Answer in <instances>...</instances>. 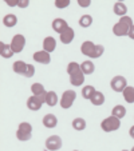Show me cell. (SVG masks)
I'll return each mask as SVG.
<instances>
[{
	"label": "cell",
	"instance_id": "24",
	"mask_svg": "<svg viewBox=\"0 0 134 151\" xmlns=\"http://www.w3.org/2000/svg\"><path fill=\"white\" fill-rule=\"evenodd\" d=\"M93 106H102L105 103V95L101 91H95V94L93 95V98L90 99Z\"/></svg>",
	"mask_w": 134,
	"mask_h": 151
},
{
	"label": "cell",
	"instance_id": "28",
	"mask_svg": "<svg viewBox=\"0 0 134 151\" xmlns=\"http://www.w3.org/2000/svg\"><path fill=\"white\" fill-rule=\"evenodd\" d=\"M91 23H93L91 15H83L79 19V26L83 27V28H88V27L91 26Z\"/></svg>",
	"mask_w": 134,
	"mask_h": 151
},
{
	"label": "cell",
	"instance_id": "35",
	"mask_svg": "<svg viewBox=\"0 0 134 151\" xmlns=\"http://www.w3.org/2000/svg\"><path fill=\"white\" fill-rule=\"evenodd\" d=\"M6 3H7V6H9V7H17L19 1H16V0H7Z\"/></svg>",
	"mask_w": 134,
	"mask_h": 151
},
{
	"label": "cell",
	"instance_id": "11",
	"mask_svg": "<svg viewBox=\"0 0 134 151\" xmlns=\"http://www.w3.org/2000/svg\"><path fill=\"white\" fill-rule=\"evenodd\" d=\"M69 28V24H67V22H66L64 19H62V17H56V19H54V22H52V29H54L55 32H58V34H62L64 29Z\"/></svg>",
	"mask_w": 134,
	"mask_h": 151
},
{
	"label": "cell",
	"instance_id": "2",
	"mask_svg": "<svg viewBox=\"0 0 134 151\" xmlns=\"http://www.w3.org/2000/svg\"><path fill=\"white\" fill-rule=\"evenodd\" d=\"M120 127H121V119L113 116V115L107 116L106 119H103L102 122H101V128H102L105 132L117 131V130H120Z\"/></svg>",
	"mask_w": 134,
	"mask_h": 151
},
{
	"label": "cell",
	"instance_id": "21",
	"mask_svg": "<svg viewBox=\"0 0 134 151\" xmlns=\"http://www.w3.org/2000/svg\"><path fill=\"white\" fill-rule=\"evenodd\" d=\"M80 70H82V72L85 75H90L95 71V66L91 60H86V62H83L80 64Z\"/></svg>",
	"mask_w": 134,
	"mask_h": 151
},
{
	"label": "cell",
	"instance_id": "39",
	"mask_svg": "<svg viewBox=\"0 0 134 151\" xmlns=\"http://www.w3.org/2000/svg\"><path fill=\"white\" fill-rule=\"evenodd\" d=\"M74 151H79V150H74Z\"/></svg>",
	"mask_w": 134,
	"mask_h": 151
},
{
	"label": "cell",
	"instance_id": "20",
	"mask_svg": "<svg viewBox=\"0 0 134 151\" xmlns=\"http://www.w3.org/2000/svg\"><path fill=\"white\" fill-rule=\"evenodd\" d=\"M113 9H114V14L121 17L126 16V12H127V7H126V4L123 1H117L114 4V8Z\"/></svg>",
	"mask_w": 134,
	"mask_h": 151
},
{
	"label": "cell",
	"instance_id": "18",
	"mask_svg": "<svg viewBox=\"0 0 134 151\" xmlns=\"http://www.w3.org/2000/svg\"><path fill=\"white\" fill-rule=\"evenodd\" d=\"M83 82H85V74H83L82 71H79V72H77V74L70 76V83H71L72 86H75V87L82 86Z\"/></svg>",
	"mask_w": 134,
	"mask_h": 151
},
{
	"label": "cell",
	"instance_id": "34",
	"mask_svg": "<svg viewBox=\"0 0 134 151\" xmlns=\"http://www.w3.org/2000/svg\"><path fill=\"white\" fill-rule=\"evenodd\" d=\"M28 4H30L28 0H19L17 7H19V8H27V7H28Z\"/></svg>",
	"mask_w": 134,
	"mask_h": 151
},
{
	"label": "cell",
	"instance_id": "3",
	"mask_svg": "<svg viewBox=\"0 0 134 151\" xmlns=\"http://www.w3.org/2000/svg\"><path fill=\"white\" fill-rule=\"evenodd\" d=\"M16 138L22 142H27L32 138V126L28 122H22L16 130Z\"/></svg>",
	"mask_w": 134,
	"mask_h": 151
},
{
	"label": "cell",
	"instance_id": "26",
	"mask_svg": "<svg viewBox=\"0 0 134 151\" xmlns=\"http://www.w3.org/2000/svg\"><path fill=\"white\" fill-rule=\"evenodd\" d=\"M95 87H93V86H86V87H83V90H82V96L85 98V99H91L93 98V95L95 94Z\"/></svg>",
	"mask_w": 134,
	"mask_h": 151
},
{
	"label": "cell",
	"instance_id": "30",
	"mask_svg": "<svg viewBox=\"0 0 134 151\" xmlns=\"http://www.w3.org/2000/svg\"><path fill=\"white\" fill-rule=\"evenodd\" d=\"M70 6V0H55V7L59 9L67 8Z\"/></svg>",
	"mask_w": 134,
	"mask_h": 151
},
{
	"label": "cell",
	"instance_id": "19",
	"mask_svg": "<svg viewBox=\"0 0 134 151\" xmlns=\"http://www.w3.org/2000/svg\"><path fill=\"white\" fill-rule=\"evenodd\" d=\"M59 102V98H58L56 92L55 91H47V95H46V104L50 106V107H54V106L58 104Z\"/></svg>",
	"mask_w": 134,
	"mask_h": 151
},
{
	"label": "cell",
	"instance_id": "37",
	"mask_svg": "<svg viewBox=\"0 0 134 151\" xmlns=\"http://www.w3.org/2000/svg\"><path fill=\"white\" fill-rule=\"evenodd\" d=\"M129 134H130V137L134 139V126H131L130 130H129Z\"/></svg>",
	"mask_w": 134,
	"mask_h": 151
},
{
	"label": "cell",
	"instance_id": "6",
	"mask_svg": "<svg viewBox=\"0 0 134 151\" xmlns=\"http://www.w3.org/2000/svg\"><path fill=\"white\" fill-rule=\"evenodd\" d=\"M24 46H26V37L23 36V35H15L14 37H12L11 40V48L12 51L15 52V54H19V52H22L24 50Z\"/></svg>",
	"mask_w": 134,
	"mask_h": 151
},
{
	"label": "cell",
	"instance_id": "32",
	"mask_svg": "<svg viewBox=\"0 0 134 151\" xmlns=\"http://www.w3.org/2000/svg\"><path fill=\"white\" fill-rule=\"evenodd\" d=\"M78 6L82 8H87L91 6V0H78Z\"/></svg>",
	"mask_w": 134,
	"mask_h": 151
},
{
	"label": "cell",
	"instance_id": "15",
	"mask_svg": "<svg viewBox=\"0 0 134 151\" xmlns=\"http://www.w3.org/2000/svg\"><path fill=\"white\" fill-rule=\"evenodd\" d=\"M55 48H56V40H55V37L47 36L46 39L43 40V50L46 52L51 54V52L55 51Z\"/></svg>",
	"mask_w": 134,
	"mask_h": 151
},
{
	"label": "cell",
	"instance_id": "1",
	"mask_svg": "<svg viewBox=\"0 0 134 151\" xmlns=\"http://www.w3.org/2000/svg\"><path fill=\"white\" fill-rule=\"evenodd\" d=\"M131 26H133V19L126 15V16L121 17L118 23H115V26L113 27V34L115 36H126L129 35Z\"/></svg>",
	"mask_w": 134,
	"mask_h": 151
},
{
	"label": "cell",
	"instance_id": "16",
	"mask_svg": "<svg viewBox=\"0 0 134 151\" xmlns=\"http://www.w3.org/2000/svg\"><path fill=\"white\" fill-rule=\"evenodd\" d=\"M43 126L46 128H55L58 126V119L54 114H47L43 116Z\"/></svg>",
	"mask_w": 134,
	"mask_h": 151
},
{
	"label": "cell",
	"instance_id": "7",
	"mask_svg": "<svg viewBox=\"0 0 134 151\" xmlns=\"http://www.w3.org/2000/svg\"><path fill=\"white\" fill-rule=\"evenodd\" d=\"M63 146V142H62V138L59 135H51L46 139V148L49 151H56V150H60Z\"/></svg>",
	"mask_w": 134,
	"mask_h": 151
},
{
	"label": "cell",
	"instance_id": "10",
	"mask_svg": "<svg viewBox=\"0 0 134 151\" xmlns=\"http://www.w3.org/2000/svg\"><path fill=\"white\" fill-rule=\"evenodd\" d=\"M32 56H34L35 62L40 63V64H50V62H51V55H50L49 52H46L44 50H42V51H36Z\"/></svg>",
	"mask_w": 134,
	"mask_h": 151
},
{
	"label": "cell",
	"instance_id": "38",
	"mask_svg": "<svg viewBox=\"0 0 134 151\" xmlns=\"http://www.w3.org/2000/svg\"><path fill=\"white\" fill-rule=\"evenodd\" d=\"M130 151H134V147H133V148H131V150H130Z\"/></svg>",
	"mask_w": 134,
	"mask_h": 151
},
{
	"label": "cell",
	"instance_id": "31",
	"mask_svg": "<svg viewBox=\"0 0 134 151\" xmlns=\"http://www.w3.org/2000/svg\"><path fill=\"white\" fill-rule=\"evenodd\" d=\"M103 52H105V48H103V46H101V44H97V50H95L94 59H98V58H101L103 55Z\"/></svg>",
	"mask_w": 134,
	"mask_h": 151
},
{
	"label": "cell",
	"instance_id": "8",
	"mask_svg": "<svg viewBox=\"0 0 134 151\" xmlns=\"http://www.w3.org/2000/svg\"><path fill=\"white\" fill-rule=\"evenodd\" d=\"M95 50H97V44H94V43L90 42V40L83 42L82 46H80L82 54L86 55V56H88V58H93V59H94V56H95Z\"/></svg>",
	"mask_w": 134,
	"mask_h": 151
},
{
	"label": "cell",
	"instance_id": "12",
	"mask_svg": "<svg viewBox=\"0 0 134 151\" xmlns=\"http://www.w3.org/2000/svg\"><path fill=\"white\" fill-rule=\"evenodd\" d=\"M27 68H28V64L23 60H16V62L12 64V70H14L15 74L17 75H23L26 76V72H27Z\"/></svg>",
	"mask_w": 134,
	"mask_h": 151
},
{
	"label": "cell",
	"instance_id": "9",
	"mask_svg": "<svg viewBox=\"0 0 134 151\" xmlns=\"http://www.w3.org/2000/svg\"><path fill=\"white\" fill-rule=\"evenodd\" d=\"M31 92L34 96H38L43 103L46 102V95H47V91L44 88V86L42 83H34L31 86Z\"/></svg>",
	"mask_w": 134,
	"mask_h": 151
},
{
	"label": "cell",
	"instance_id": "13",
	"mask_svg": "<svg viewBox=\"0 0 134 151\" xmlns=\"http://www.w3.org/2000/svg\"><path fill=\"white\" fill-rule=\"evenodd\" d=\"M43 106V102L39 99L38 96H30L28 99H27V107H28V110H31V111H38V110L42 109Z\"/></svg>",
	"mask_w": 134,
	"mask_h": 151
},
{
	"label": "cell",
	"instance_id": "4",
	"mask_svg": "<svg viewBox=\"0 0 134 151\" xmlns=\"http://www.w3.org/2000/svg\"><path fill=\"white\" fill-rule=\"evenodd\" d=\"M75 99H77V92L74 90H66L63 92L62 98H60V107L64 110L70 109L72 104H74Z\"/></svg>",
	"mask_w": 134,
	"mask_h": 151
},
{
	"label": "cell",
	"instance_id": "5",
	"mask_svg": "<svg viewBox=\"0 0 134 151\" xmlns=\"http://www.w3.org/2000/svg\"><path fill=\"white\" fill-rule=\"evenodd\" d=\"M110 87L113 88V91H115V92H123V90L127 87L126 78L122 76V75H117V76H114L110 82Z\"/></svg>",
	"mask_w": 134,
	"mask_h": 151
},
{
	"label": "cell",
	"instance_id": "22",
	"mask_svg": "<svg viewBox=\"0 0 134 151\" xmlns=\"http://www.w3.org/2000/svg\"><path fill=\"white\" fill-rule=\"evenodd\" d=\"M111 115L118 118V119H122V118L126 115V109L122 104H117L113 107V110H111Z\"/></svg>",
	"mask_w": 134,
	"mask_h": 151
},
{
	"label": "cell",
	"instance_id": "29",
	"mask_svg": "<svg viewBox=\"0 0 134 151\" xmlns=\"http://www.w3.org/2000/svg\"><path fill=\"white\" fill-rule=\"evenodd\" d=\"M79 71H82V70H80V64H78L77 62L69 63V66H67V74H69L70 76L77 74V72H79Z\"/></svg>",
	"mask_w": 134,
	"mask_h": 151
},
{
	"label": "cell",
	"instance_id": "33",
	"mask_svg": "<svg viewBox=\"0 0 134 151\" xmlns=\"http://www.w3.org/2000/svg\"><path fill=\"white\" fill-rule=\"evenodd\" d=\"M35 75V67L32 64H28V68H27L26 72V78H32Z\"/></svg>",
	"mask_w": 134,
	"mask_h": 151
},
{
	"label": "cell",
	"instance_id": "23",
	"mask_svg": "<svg viewBox=\"0 0 134 151\" xmlns=\"http://www.w3.org/2000/svg\"><path fill=\"white\" fill-rule=\"evenodd\" d=\"M16 23H17V17H16V15H14V14H8L3 17V24L6 27L11 28V27L16 26Z\"/></svg>",
	"mask_w": 134,
	"mask_h": 151
},
{
	"label": "cell",
	"instance_id": "36",
	"mask_svg": "<svg viewBox=\"0 0 134 151\" xmlns=\"http://www.w3.org/2000/svg\"><path fill=\"white\" fill-rule=\"evenodd\" d=\"M129 37H130L131 40H134V24L131 26V28H130V31H129V35H127Z\"/></svg>",
	"mask_w": 134,
	"mask_h": 151
},
{
	"label": "cell",
	"instance_id": "27",
	"mask_svg": "<svg viewBox=\"0 0 134 151\" xmlns=\"http://www.w3.org/2000/svg\"><path fill=\"white\" fill-rule=\"evenodd\" d=\"M72 127H74V130H77V131H83L86 128V120L82 119V118H75V119L72 120Z\"/></svg>",
	"mask_w": 134,
	"mask_h": 151
},
{
	"label": "cell",
	"instance_id": "14",
	"mask_svg": "<svg viewBox=\"0 0 134 151\" xmlns=\"http://www.w3.org/2000/svg\"><path fill=\"white\" fill-rule=\"evenodd\" d=\"M59 36H60V42H62L63 44H70V43L74 40L75 32H74V29H72L71 27H69V28L64 29V31H63Z\"/></svg>",
	"mask_w": 134,
	"mask_h": 151
},
{
	"label": "cell",
	"instance_id": "17",
	"mask_svg": "<svg viewBox=\"0 0 134 151\" xmlns=\"http://www.w3.org/2000/svg\"><path fill=\"white\" fill-rule=\"evenodd\" d=\"M0 54H1V56H3L4 59H9V58L14 56L15 52L12 51L11 44H6L4 42H1L0 43Z\"/></svg>",
	"mask_w": 134,
	"mask_h": 151
},
{
	"label": "cell",
	"instance_id": "25",
	"mask_svg": "<svg viewBox=\"0 0 134 151\" xmlns=\"http://www.w3.org/2000/svg\"><path fill=\"white\" fill-rule=\"evenodd\" d=\"M122 95H123V99L127 103H134V87L127 86V87L123 90Z\"/></svg>",
	"mask_w": 134,
	"mask_h": 151
}]
</instances>
